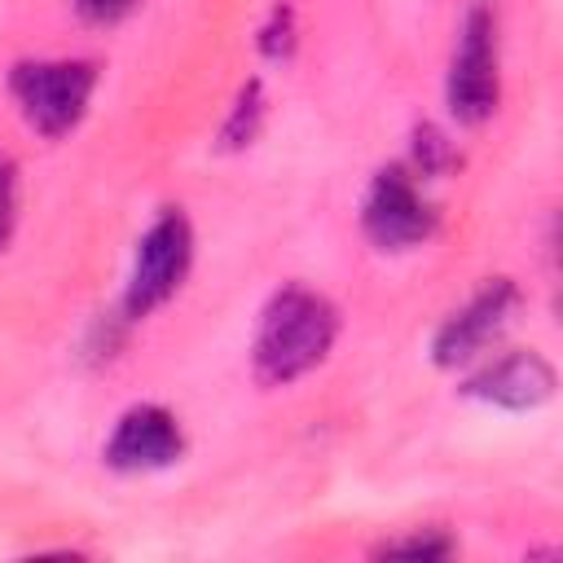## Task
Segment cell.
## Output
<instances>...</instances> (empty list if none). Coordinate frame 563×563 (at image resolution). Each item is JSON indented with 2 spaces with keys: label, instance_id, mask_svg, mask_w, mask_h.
I'll list each match as a JSON object with an SVG mask.
<instances>
[{
  "label": "cell",
  "instance_id": "obj_2",
  "mask_svg": "<svg viewBox=\"0 0 563 563\" xmlns=\"http://www.w3.org/2000/svg\"><path fill=\"white\" fill-rule=\"evenodd\" d=\"M97 88V66L79 57L62 62H18L9 70V92L22 110V119L40 136H66L92 101Z\"/></svg>",
  "mask_w": 563,
  "mask_h": 563
},
{
  "label": "cell",
  "instance_id": "obj_6",
  "mask_svg": "<svg viewBox=\"0 0 563 563\" xmlns=\"http://www.w3.org/2000/svg\"><path fill=\"white\" fill-rule=\"evenodd\" d=\"M515 312H519V290H515V282H506V277L488 282L484 290H475V295L466 299V308H457V312L435 330V343H431L435 365L453 369V365L475 361L484 347H493V343L506 334V325L515 321Z\"/></svg>",
  "mask_w": 563,
  "mask_h": 563
},
{
  "label": "cell",
  "instance_id": "obj_7",
  "mask_svg": "<svg viewBox=\"0 0 563 563\" xmlns=\"http://www.w3.org/2000/svg\"><path fill=\"white\" fill-rule=\"evenodd\" d=\"M180 453H185L180 422L163 405H132L106 440V466H114L123 475L163 471V466L180 462Z\"/></svg>",
  "mask_w": 563,
  "mask_h": 563
},
{
  "label": "cell",
  "instance_id": "obj_10",
  "mask_svg": "<svg viewBox=\"0 0 563 563\" xmlns=\"http://www.w3.org/2000/svg\"><path fill=\"white\" fill-rule=\"evenodd\" d=\"M260 114H264V97H260V84L251 79L224 123V150H238V145H251V136L260 132Z\"/></svg>",
  "mask_w": 563,
  "mask_h": 563
},
{
  "label": "cell",
  "instance_id": "obj_14",
  "mask_svg": "<svg viewBox=\"0 0 563 563\" xmlns=\"http://www.w3.org/2000/svg\"><path fill=\"white\" fill-rule=\"evenodd\" d=\"M75 9H79V18H88V22H119L136 0H70Z\"/></svg>",
  "mask_w": 563,
  "mask_h": 563
},
{
  "label": "cell",
  "instance_id": "obj_4",
  "mask_svg": "<svg viewBox=\"0 0 563 563\" xmlns=\"http://www.w3.org/2000/svg\"><path fill=\"white\" fill-rule=\"evenodd\" d=\"M449 110L457 123H484L501 101V70H497V18L488 4H471L453 66H449Z\"/></svg>",
  "mask_w": 563,
  "mask_h": 563
},
{
  "label": "cell",
  "instance_id": "obj_12",
  "mask_svg": "<svg viewBox=\"0 0 563 563\" xmlns=\"http://www.w3.org/2000/svg\"><path fill=\"white\" fill-rule=\"evenodd\" d=\"M13 220H18V167L0 158V251L13 233Z\"/></svg>",
  "mask_w": 563,
  "mask_h": 563
},
{
  "label": "cell",
  "instance_id": "obj_1",
  "mask_svg": "<svg viewBox=\"0 0 563 563\" xmlns=\"http://www.w3.org/2000/svg\"><path fill=\"white\" fill-rule=\"evenodd\" d=\"M334 334H339V312L325 295L308 286H282L260 312V330L251 347L255 378L264 387H286L303 378L325 361V352L334 347Z\"/></svg>",
  "mask_w": 563,
  "mask_h": 563
},
{
  "label": "cell",
  "instance_id": "obj_13",
  "mask_svg": "<svg viewBox=\"0 0 563 563\" xmlns=\"http://www.w3.org/2000/svg\"><path fill=\"white\" fill-rule=\"evenodd\" d=\"M449 163V145L435 128H418V167L422 172H440Z\"/></svg>",
  "mask_w": 563,
  "mask_h": 563
},
{
  "label": "cell",
  "instance_id": "obj_9",
  "mask_svg": "<svg viewBox=\"0 0 563 563\" xmlns=\"http://www.w3.org/2000/svg\"><path fill=\"white\" fill-rule=\"evenodd\" d=\"M374 554H383V559H449V554H453V541H449L440 528H418V532H409V537L383 541Z\"/></svg>",
  "mask_w": 563,
  "mask_h": 563
},
{
  "label": "cell",
  "instance_id": "obj_8",
  "mask_svg": "<svg viewBox=\"0 0 563 563\" xmlns=\"http://www.w3.org/2000/svg\"><path fill=\"white\" fill-rule=\"evenodd\" d=\"M462 391L484 405L515 409V413L541 409L554 396V365L541 352H506V356L488 361L479 374H471Z\"/></svg>",
  "mask_w": 563,
  "mask_h": 563
},
{
  "label": "cell",
  "instance_id": "obj_3",
  "mask_svg": "<svg viewBox=\"0 0 563 563\" xmlns=\"http://www.w3.org/2000/svg\"><path fill=\"white\" fill-rule=\"evenodd\" d=\"M189 260H194L189 220L176 207H167L136 242L132 277H128V290H123V312L128 317H150L158 303H167L185 282Z\"/></svg>",
  "mask_w": 563,
  "mask_h": 563
},
{
  "label": "cell",
  "instance_id": "obj_11",
  "mask_svg": "<svg viewBox=\"0 0 563 563\" xmlns=\"http://www.w3.org/2000/svg\"><path fill=\"white\" fill-rule=\"evenodd\" d=\"M260 48H264L268 57H290V48H295V13H290L286 4H277V9L268 13V22H264V31H260Z\"/></svg>",
  "mask_w": 563,
  "mask_h": 563
},
{
  "label": "cell",
  "instance_id": "obj_5",
  "mask_svg": "<svg viewBox=\"0 0 563 563\" xmlns=\"http://www.w3.org/2000/svg\"><path fill=\"white\" fill-rule=\"evenodd\" d=\"M361 224L378 251H413L435 233V207L418 189V176L391 163L369 180Z\"/></svg>",
  "mask_w": 563,
  "mask_h": 563
}]
</instances>
